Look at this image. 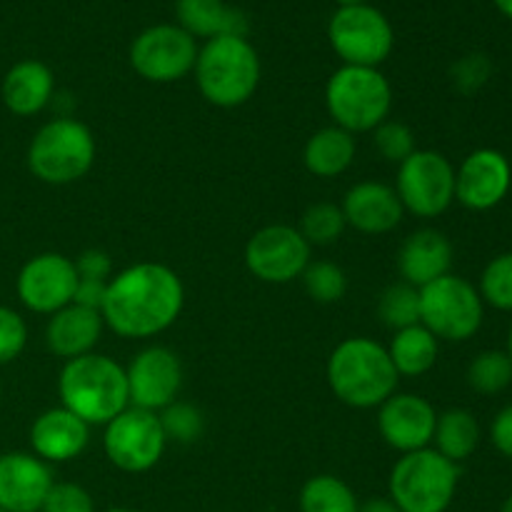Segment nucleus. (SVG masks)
I'll return each mask as SVG.
<instances>
[{
    "label": "nucleus",
    "instance_id": "1",
    "mask_svg": "<svg viewBox=\"0 0 512 512\" xmlns=\"http://www.w3.org/2000/svg\"><path fill=\"white\" fill-rule=\"evenodd\" d=\"M185 305L183 280L163 263H135L108 280L103 323L125 340L165 333Z\"/></svg>",
    "mask_w": 512,
    "mask_h": 512
},
{
    "label": "nucleus",
    "instance_id": "2",
    "mask_svg": "<svg viewBox=\"0 0 512 512\" xmlns=\"http://www.w3.org/2000/svg\"><path fill=\"white\" fill-rule=\"evenodd\" d=\"M325 378L340 403L355 410H370L380 408L395 395L400 375L383 345L358 335L343 340L330 353Z\"/></svg>",
    "mask_w": 512,
    "mask_h": 512
},
{
    "label": "nucleus",
    "instance_id": "3",
    "mask_svg": "<svg viewBox=\"0 0 512 512\" xmlns=\"http://www.w3.org/2000/svg\"><path fill=\"white\" fill-rule=\"evenodd\" d=\"M60 405L78 415L83 423L108 425L130 408L128 378L123 365L100 353L65 360L58 378Z\"/></svg>",
    "mask_w": 512,
    "mask_h": 512
},
{
    "label": "nucleus",
    "instance_id": "4",
    "mask_svg": "<svg viewBox=\"0 0 512 512\" xmlns=\"http://www.w3.org/2000/svg\"><path fill=\"white\" fill-rule=\"evenodd\" d=\"M200 95L215 108L248 103L260 85V58L245 35H218L205 40L195 60Z\"/></svg>",
    "mask_w": 512,
    "mask_h": 512
},
{
    "label": "nucleus",
    "instance_id": "5",
    "mask_svg": "<svg viewBox=\"0 0 512 512\" xmlns=\"http://www.w3.org/2000/svg\"><path fill=\"white\" fill-rule=\"evenodd\" d=\"M325 108L333 125L348 133H373L390 118L393 88L378 68L343 65L325 85Z\"/></svg>",
    "mask_w": 512,
    "mask_h": 512
},
{
    "label": "nucleus",
    "instance_id": "6",
    "mask_svg": "<svg viewBox=\"0 0 512 512\" xmlns=\"http://www.w3.org/2000/svg\"><path fill=\"white\" fill-rule=\"evenodd\" d=\"M95 163V138L75 118H55L33 135L28 145V170L45 185H70L83 180Z\"/></svg>",
    "mask_w": 512,
    "mask_h": 512
},
{
    "label": "nucleus",
    "instance_id": "7",
    "mask_svg": "<svg viewBox=\"0 0 512 512\" xmlns=\"http://www.w3.org/2000/svg\"><path fill=\"white\" fill-rule=\"evenodd\" d=\"M460 468L433 448L400 455L390 470V500L400 512H445L458 493Z\"/></svg>",
    "mask_w": 512,
    "mask_h": 512
},
{
    "label": "nucleus",
    "instance_id": "8",
    "mask_svg": "<svg viewBox=\"0 0 512 512\" xmlns=\"http://www.w3.org/2000/svg\"><path fill=\"white\" fill-rule=\"evenodd\" d=\"M483 318V298L465 278L448 273L420 288V325H425L438 340H470L483 325Z\"/></svg>",
    "mask_w": 512,
    "mask_h": 512
},
{
    "label": "nucleus",
    "instance_id": "9",
    "mask_svg": "<svg viewBox=\"0 0 512 512\" xmlns=\"http://www.w3.org/2000/svg\"><path fill=\"white\" fill-rule=\"evenodd\" d=\"M328 40L345 65L378 68L393 53L395 33L390 20L365 3L335 10L328 23Z\"/></svg>",
    "mask_w": 512,
    "mask_h": 512
},
{
    "label": "nucleus",
    "instance_id": "10",
    "mask_svg": "<svg viewBox=\"0 0 512 512\" xmlns=\"http://www.w3.org/2000/svg\"><path fill=\"white\" fill-rule=\"evenodd\" d=\"M395 193L415 218H438L455 200V168L438 150H415L398 165Z\"/></svg>",
    "mask_w": 512,
    "mask_h": 512
},
{
    "label": "nucleus",
    "instance_id": "11",
    "mask_svg": "<svg viewBox=\"0 0 512 512\" xmlns=\"http://www.w3.org/2000/svg\"><path fill=\"white\" fill-rule=\"evenodd\" d=\"M165 445H168V438H165L158 413H150V410L130 405L105 425V458L123 473H148L160 463Z\"/></svg>",
    "mask_w": 512,
    "mask_h": 512
},
{
    "label": "nucleus",
    "instance_id": "12",
    "mask_svg": "<svg viewBox=\"0 0 512 512\" xmlns=\"http://www.w3.org/2000/svg\"><path fill=\"white\" fill-rule=\"evenodd\" d=\"M198 43L180 25L145 28L130 45V65L148 83H175L193 73Z\"/></svg>",
    "mask_w": 512,
    "mask_h": 512
},
{
    "label": "nucleus",
    "instance_id": "13",
    "mask_svg": "<svg viewBox=\"0 0 512 512\" xmlns=\"http://www.w3.org/2000/svg\"><path fill=\"white\" fill-rule=\"evenodd\" d=\"M310 245L293 225L260 228L245 245V268L260 283L285 285L300 278L310 265Z\"/></svg>",
    "mask_w": 512,
    "mask_h": 512
},
{
    "label": "nucleus",
    "instance_id": "14",
    "mask_svg": "<svg viewBox=\"0 0 512 512\" xmlns=\"http://www.w3.org/2000/svg\"><path fill=\"white\" fill-rule=\"evenodd\" d=\"M78 270L63 253L33 255L15 278V293L23 308L38 315H53L73 303Z\"/></svg>",
    "mask_w": 512,
    "mask_h": 512
},
{
    "label": "nucleus",
    "instance_id": "15",
    "mask_svg": "<svg viewBox=\"0 0 512 512\" xmlns=\"http://www.w3.org/2000/svg\"><path fill=\"white\" fill-rule=\"evenodd\" d=\"M125 378H128L130 405L160 413L170 403H175L183 388V365L170 348L150 345L130 360Z\"/></svg>",
    "mask_w": 512,
    "mask_h": 512
},
{
    "label": "nucleus",
    "instance_id": "16",
    "mask_svg": "<svg viewBox=\"0 0 512 512\" xmlns=\"http://www.w3.org/2000/svg\"><path fill=\"white\" fill-rule=\"evenodd\" d=\"M512 185L510 160L500 150H473L455 170V200L468 210L483 213L505 200Z\"/></svg>",
    "mask_w": 512,
    "mask_h": 512
},
{
    "label": "nucleus",
    "instance_id": "17",
    "mask_svg": "<svg viewBox=\"0 0 512 512\" xmlns=\"http://www.w3.org/2000/svg\"><path fill=\"white\" fill-rule=\"evenodd\" d=\"M438 413L425 398L395 393L378 408V433L400 455L430 448Z\"/></svg>",
    "mask_w": 512,
    "mask_h": 512
},
{
    "label": "nucleus",
    "instance_id": "18",
    "mask_svg": "<svg viewBox=\"0 0 512 512\" xmlns=\"http://www.w3.org/2000/svg\"><path fill=\"white\" fill-rule=\"evenodd\" d=\"M53 483V470L38 455L18 450L0 455V510L40 512Z\"/></svg>",
    "mask_w": 512,
    "mask_h": 512
},
{
    "label": "nucleus",
    "instance_id": "19",
    "mask_svg": "<svg viewBox=\"0 0 512 512\" xmlns=\"http://www.w3.org/2000/svg\"><path fill=\"white\" fill-rule=\"evenodd\" d=\"M340 210L345 215V223L363 235L390 233L398 228L405 213L395 188L378 180L355 183L345 193Z\"/></svg>",
    "mask_w": 512,
    "mask_h": 512
},
{
    "label": "nucleus",
    "instance_id": "20",
    "mask_svg": "<svg viewBox=\"0 0 512 512\" xmlns=\"http://www.w3.org/2000/svg\"><path fill=\"white\" fill-rule=\"evenodd\" d=\"M90 443V425L68 408H50L30 425V448L45 463H68L80 458Z\"/></svg>",
    "mask_w": 512,
    "mask_h": 512
},
{
    "label": "nucleus",
    "instance_id": "21",
    "mask_svg": "<svg viewBox=\"0 0 512 512\" xmlns=\"http://www.w3.org/2000/svg\"><path fill=\"white\" fill-rule=\"evenodd\" d=\"M453 268V243L440 230L423 228L408 235L398 250V273L403 283L425 288Z\"/></svg>",
    "mask_w": 512,
    "mask_h": 512
},
{
    "label": "nucleus",
    "instance_id": "22",
    "mask_svg": "<svg viewBox=\"0 0 512 512\" xmlns=\"http://www.w3.org/2000/svg\"><path fill=\"white\" fill-rule=\"evenodd\" d=\"M103 328V315L98 310L70 303L50 315L48 325H45V345L55 358H80V355L93 353L100 335H103Z\"/></svg>",
    "mask_w": 512,
    "mask_h": 512
},
{
    "label": "nucleus",
    "instance_id": "23",
    "mask_svg": "<svg viewBox=\"0 0 512 512\" xmlns=\"http://www.w3.org/2000/svg\"><path fill=\"white\" fill-rule=\"evenodd\" d=\"M55 78L53 70L40 60L28 58L15 63L5 73L3 85H0V98L3 105L18 118H30L45 110L53 100Z\"/></svg>",
    "mask_w": 512,
    "mask_h": 512
},
{
    "label": "nucleus",
    "instance_id": "24",
    "mask_svg": "<svg viewBox=\"0 0 512 512\" xmlns=\"http://www.w3.org/2000/svg\"><path fill=\"white\" fill-rule=\"evenodd\" d=\"M178 25L193 38H218V35H245L248 20L240 10L228 8L223 0H175Z\"/></svg>",
    "mask_w": 512,
    "mask_h": 512
},
{
    "label": "nucleus",
    "instance_id": "25",
    "mask_svg": "<svg viewBox=\"0 0 512 512\" xmlns=\"http://www.w3.org/2000/svg\"><path fill=\"white\" fill-rule=\"evenodd\" d=\"M355 153H358L355 135L338 128V125H328V128L318 130L308 138L303 150V163L310 175L330 180L343 175L353 165Z\"/></svg>",
    "mask_w": 512,
    "mask_h": 512
},
{
    "label": "nucleus",
    "instance_id": "26",
    "mask_svg": "<svg viewBox=\"0 0 512 512\" xmlns=\"http://www.w3.org/2000/svg\"><path fill=\"white\" fill-rule=\"evenodd\" d=\"M390 363L398 370L400 378H420L430 373L438 360V338L425 325H410V328L395 330L388 348Z\"/></svg>",
    "mask_w": 512,
    "mask_h": 512
},
{
    "label": "nucleus",
    "instance_id": "27",
    "mask_svg": "<svg viewBox=\"0 0 512 512\" xmlns=\"http://www.w3.org/2000/svg\"><path fill=\"white\" fill-rule=\"evenodd\" d=\"M433 443V450H438L450 463H463V460H468L478 450L480 423L465 408L445 410V413L438 415V423H435Z\"/></svg>",
    "mask_w": 512,
    "mask_h": 512
},
{
    "label": "nucleus",
    "instance_id": "28",
    "mask_svg": "<svg viewBox=\"0 0 512 512\" xmlns=\"http://www.w3.org/2000/svg\"><path fill=\"white\" fill-rule=\"evenodd\" d=\"M300 512H358L353 488L335 475H315L300 490Z\"/></svg>",
    "mask_w": 512,
    "mask_h": 512
},
{
    "label": "nucleus",
    "instance_id": "29",
    "mask_svg": "<svg viewBox=\"0 0 512 512\" xmlns=\"http://www.w3.org/2000/svg\"><path fill=\"white\" fill-rule=\"evenodd\" d=\"M378 318L385 328L403 330L420 323V290L408 283H393L380 293Z\"/></svg>",
    "mask_w": 512,
    "mask_h": 512
},
{
    "label": "nucleus",
    "instance_id": "30",
    "mask_svg": "<svg viewBox=\"0 0 512 512\" xmlns=\"http://www.w3.org/2000/svg\"><path fill=\"white\" fill-rule=\"evenodd\" d=\"M468 385L480 395H498L512 385V360L505 350H483L468 368Z\"/></svg>",
    "mask_w": 512,
    "mask_h": 512
},
{
    "label": "nucleus",
    "instance_id": "31",
    "mask_svg": "<svg viewBox=\"0 0 512 512\" xmlns=\"http://www.w3.org/2000/svg\"><path fill=\"white\" fill-rule=\"evenodd\" d=\"M345 228H348V223H345V215L343 210H340V205L315 203L303 213L298 230L300 235L308 240L310 248H313V245L325 248V245L338 243Z\"/></svg>",
    "mask_w": 512,
    "mask_h": 512
},
{
    "label": "nucleus",
    "instance_id": "32",
    "mask_svg": "<svg viewBox=\"0 0 512 512\" xmlns=\"http://www.w3.org/2000/svg\"><path fill=\"white\" fill-rule=\"evenodd\" d=\"M300 280H303L305 293L320 305L338 303L348 293V275L340 265L330 263V260H315V263L310 260Z\"/></svg>",
    "mask_w": 512,
    "mask_h": 512
},
{
    "label": "nucleus",
    "instance_id": "33",
    "mask_svg": "<svg viewBox=\"0 0 512 512\" xmlns=\"http://www.w3.org/2000/svg\"><path fill=\"white\" fill-rule=\"evenodd\" d=\"M478 293L483 303L493 305L495 310L512 313V253L495 255L485 265L483 275H480Z\"/></svg>",
    "mask_w": 512,
    "mask_h": 512
},
{
    "label": "nucleus",
    "instance_id": "34",
    "mask_svg": "<svg viewBox=\"0 0 512 512\" xmlns=\"http://www.w3.org/2000/svg\"><path fill=\"white\" fill-rule=\"evenodd\" d=\"M160 425H163V433L168 440H175L180 445H190L203 435L205 430V418L195 405L190 403H170L168 408H163L158 413Z\"/></svg>",
    "mask_w": 512,
    "mask_h": 512
},
{
    "label": "nucleus",
    "instance_id": "35",
    "mask_svg": "<svg viewBox=\"0 0 512 512\" xmlns=\"http://www.w3.org/2000/svg\"><path fill=\"white\" fill-rule=\"evenodd\" d=\"M373 145L380 153V158L388 160V163H405L410 155L415 153V135L400 120H383L378 128L373 130Z\"/></svg>",
    "mask_w": 512,
    "mask_h": 512
},
{
    "label": "nucleus",
    "instance_id": "36",
    "mask_svg": "<svg viewBox=\"0 0 512 512\" xmlns=\"http://www.w3.org/2000/svg\"><path fill=\"white\" fill-rule=\"evenodd\" d=\"M28 345V325L18 310L0 305V365L13 363Z\"/></svg>",
    "mask_w": 512,
    "mask_h": 512
},
{
    "label": "nucleus",
    "instance_id": "37",
    "mask_svg": "<svg viewBox=\"0 0 512 512\" xmlns=\"http://www.w3.org/2000/svg\"><path fill=\"white\" fill-rule=\"evenodd\" d=\"M40 512H95L93 495L78 483H53Z\"/></svg>",
    "mask_w": 512,
    "mask_h": 512
},
{
    "label": "nucleus",
    "instance_id": "38",
    "mask_svg": "<svg viewBox=\"0 0 512 512\" xmlns=\"http://www.w3.org/2000/svg\"><path fill=\"white\" fill-rule=\"evenodd\" d=\"M490 78V60L485 55L475 53L468 58L458 60L453 65V83L458 85L460 93H475L478 88H483Z\"/></svg>",
    "mask_w": 512,
    "mask_h": 512
},
{
    "label": "nucleus",
    "instance_id": "39",
    "mask_svg": "<svg viewBox=\"0 0 512 512\" xmlns=\"http://www.w3.org/2000/svg\"><path fill=\"white\" fill-rule=\"evenodd\" d=\"M73 263L75 270H78V278L103 280V283H108V280L113 278V260H110V255L100 248L83 250Z\"/></svg>",
    "mask_w": 512,
    "mask_h": 512
},
{
    "label": "nucleus",
    "instance_id": "40",
    "mask_svg": "<svg viewBox=\"0 0 512 512\" xmlns=\"http://www.w3.org/2000/svg\"><path fill=\"white\" fill-rule=\"evenodd\" d=\"M490 440H493L495 450L505 458L512 460V405H505L498 415H495L493 425H490Z\"/></svg>",
    "mask_w": 512,
    "mask_h": 512
},
{
    "label": "nucleus",
    "instance_id": "41",
    "mask_svg": "<svg viewBox=\"0 0 512 512\" xmlns=\"http://www.w3.org/2000/svg\"><path fill=\"white\" fill-rule=\"evenodd\" d=\"M105 293H108V283H103V280L78 278V288H75L73 303L80 305V308H90V310H98L100 313Z\"/></svg>",
    "mask_w": 512,
    "mask_h": 512
},
{
    "label": "nucleus",
    "instance_id": "42",
    "mask_svg": "<svg viewBox=\"0 0 512 512\" xmlns=\"http://www.w3.org/2000/svg\"><path fill=\"white\" fill-rule=\"evenodd\" d=\"M358 512H400V508L390 498H370L360 503Z\"/></svg>",
    "mask_w": 512,
    "mask_h": 512
},
{
    "label": "nucleus",
    "instance_id": "43",
    "mask_svg": "<svg viewBox=\"0 0 512 512\" xmlns=\"http://www.w3.org/2000/svg\"><path fill=\"white\" fill-rule=\"evenodd\" d=\"M495 5H498V10L503 15H508V18L512 20V0H493Z\"/></svg>",
    "mask_w": 512,
    "mask_h": 512
},
{
    "label": "nucleus",
    "instance_id": "44",
    "mask_svg": "<svg viewBox=\"0 0 512 512\" xmlns=\"http://www.w3.org/2000/svg\"><path fill=\"white\" fill-rule=\"evenodd\" d=\"M335 3H338L340 8H353V5H365L368 0H335Z\"/></svg>",
    "mask_w": 512,
    "mask_h": 512
},
{
    "label": "nucleus",
    "instance_id": "45",
    "mask_svg": "<svg viewBox=\"0 0 512 512\" xmlns=\"http://www.w3.org/2000/svg\"><path fill=\"white\" fill-rule=\"evenodd\" d=\"M500 512H512V493L508 495V500H505L503 508H500Z\"/></svg>",
    "mask_w": 512,
    "mask_h": 512
},
{
    "label": "nucleus",
    "instance_id": "46",
    "mask_svg": "<svg viewBox=\"0 0 512 512\" xmlns=\"http://www.w3.org/2000/svg\"><path fill=\"white\" fill-rule=\"evenodd\" d=\"M505 353H508L512 360V325H510V335H508V350H505Z\"/></svg>",
    "mask_w": 512,
    "mask_h": 512
},
{
    "label": "nucleus",
    "instance_id": "47",
    "mask_svg": "<svg viewBox=\"0 0 512 512\" xmlns=\"http://www.w3.org/2000/svg\"><path fill=\"white\" fill-rule=\"evenodd\" d=\"M110 512H140V510H133V508H110Z\"/></svg>",
    "mask_w": 512,
    "mask_h": 512
},
{
    "label": "nucleus",
    "instance_id": "48",
    "mask_svg": "<svg viewBox=\"0 0 512 512\" xmlns=\"http://www.w3.org/2000/svg\"><path fill=\"white\" fill-rule=\"evenodd\" d=\"M0 403H3V385H0Z\"/></svg>",
    "mask_w": 512,
    "mask_h": 512
},
{
    "label": "nucleus",
    "instance_id": "49",
    "mask_svg": "<svg viewBox=\"0 0 512 512\" xmlns=\"http://www.w3.org/2000/svg\"><path fill=\"white\" fill-rule=\"evenodd\" d=\"M0 512H5V510H0Z\"/></svg>",
    "mask_w": 512,
    "mask_h": 512
}]
</instances>
